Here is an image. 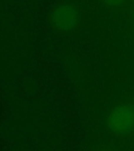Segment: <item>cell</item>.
I'll list each match as a JSON object with an SVG mask.
<instances>
[{
    "label": "cell",
    "mask_w": 134,
    "mask_h": 151,
    "mask_svg": "<svg viewBox=\"0 0 134 151\" xmlns=\"http://www.w3.org/2000/svg\"><path fill=\"white\" fill-rule=\"evenodd\" d=\"M109 125L118 133H126L134 125V113L128 107H120L113 111L109 119Z\"/></svg>",
    "instance_id": "6da1fadb"
},
{
    "label": "cell",
    "mask_w": 134,
    "mask_h": 151,
    "mask_svg": "<svg viewBox=\"0 0 134 151\" xmlns=\"http://www.w3.org/2000/svg\"><path fill=\"white\" fill-rule=\"evenodd\" d=\"M79 20L77 9L70 5H62L58 7L54 15V21L57 27L62 31H70L75 27Z\"/></svg>",
    "instance_id": "7a4b0ae2"
},
{
    "label": "cell",
    "mask_w": 134,
    "mask_h": 151,
    "mask_svg": "<svg viewBox=\"0 0 134 151\" xmlns=\"http://www.w3.org/2000/svg\"><path fill=\"white\" fill-rule=\"evenodd\" d=\"M105 2L107 3L108 5H111V6H115V5L120 4L123 0H104Z\"/></svg>",
    "instance_id": "3957f363"
}]
</instances>
